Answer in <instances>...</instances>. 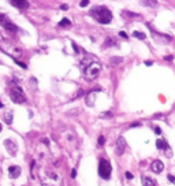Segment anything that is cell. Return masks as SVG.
<instances>
[{"label":"cell","instance_id":"obj_1","mask_svg":"<svg viewBox=\"0 0 175 186\" xmlns=\"http://www.w3.org/2000/svg\"><path fill=\"white\" fill-rule=\"evenodd\" d=\"M40 181L43 186H63V175L56 170H41Z\"/></svg>","mask_w":175,"mask_h":186},{"label":"cell","instance_id":"obj_2","mask_svg":"<svg viewBox=\"0 0 175 186\" xmlns=\"http://www.w3.org/2000/svg\"><path fill=\"white\" fill-rule=\"evenodd\" d=\"M0 49L3 51L4 54H7L8 56L14 57L15 60H18V57L22 56V49L14 41H11V40H8V39L0 40Z\"/></svg>","mask_w":175,"mask_h":186},{"label":"cell","instance_id":"obj_3","mask_svg":"<svg viewBox=\"0 0 175 186\" xmlns=\"http://www.w3.org/2000/svg\"><path fill=\"white\" fill-rule=\"evenodd\" d=\"M90 15L96 19L97 22H100L103 25H107L112 21V14L111 11L108 10L105 6H97V7H93L90 10Z\"/></svg>","mask_w":175,"mask_h":186},{"label":"cell","instance_id":"obj_4","mask_svg":"<svg viewBox=\"0 0 175 186\" xmlns=\"http://www.w3.org/2000/svg\"><path fill=\"white\" fill-rule=\"evenodd\" d=\"M100 71H101V65L99 62L93 60L92 63L84 70V77H85L88 81H93V79H96L97 77H99Z\"/></svg>","mask_w":175,"mask_h":186},{"label":"cell","instance_id":"obj_5","mask_svg":"<svg viewBox=\"0 0 175 186\" xmlns=\"http://www.w3.org/2000/svg\"><path fill=\"white\" fill-rule=\"evenodd\" d=\"M10 99H11V101H14V103H17V104H22L26 101L25 92L22 90V88L19 85H12L11 92H10Z\"/></svg>","mask_w":175,"mask_h":186},{"label":"cell","instance_id":"obj_6","mask_svg":"<svg viewBox=\"0 0 175 186\" xmlns=\"http://www.w3.org/2000/svg\"><path fill=\"white\" fill-rule=\"evenodd\" d=\"M111 164L110 161L105 160V159H100L99 161V175L103 179H108L111 177Z\"/></svg>","mask_w":175,"mask_h":186},{"label":"cell","instance_id":"obj_7","mask_svg":"<svg viewBox=\"0 0 175 186\" xmlns=\"http://www.w3.org/2000/svg\"><path fill=\"white\" fill-rule=\"evenodd\" d=\"M0 25L3 26L4 29L10 30V32H17V30H18V28H17L12 22H10V19L7 18V15H4V14H0Z\"/></svg>","mask_w":175,"mask_h":186},{"label":"cell","instance_id":"obj_8","mask_svg":"<svg viewBox=\"0 0 175 186\" xmlns=\"http://www.w3.org/2000/svg\"><path fill=\"white\" fill-rule=\"evenodd\" d=\"M126 149V141L123 137H118V140H116V155L118 156H122L123 155V152H125Z\"/></svg>","mask_w":175,"mask_h":186},{"label":"cell","instance_id":"obj_9","mask_svg":"<svg viewBox=\"0 0 175 186\" xmlns=\"http://www.w3.org/2000/svg\"><path fill=\"white\" fill-rule=\"evenodd\" d=\"M4 147L7 148L8 153L11 155V156H15L17 155V144L14 142V141H11V140H4Z\"/></svg>","mask_w":175,"mask_h":186},{"label":"cell","instance_id":"obj_10","mask_svg":"<svg viewBox=\"0 0 175 186\" xmlns=\"http://www.w3.org/2000/svg\"><path fill=\"white\" fill-rule=\"evenodd\" d=\"M96 97H97V90H93L89 92L85 97V103L88 107H94V103H96Z\"/></svg>","mask_w":175,"mask_h":186},{"label":"cell","instance_id":"obj_11","mask_svg":"<svg viewBox=\"0 0 175 186\" xmlns=\"http://www.w3.org/2000/svg\"><path fill=\"white\" fill-rule=\"evenodd\" d=\"M21 171L22 170L19 166H10V168H8V175H10L11 179H15L21 175Z\"/></svg>","mask_w":175,"mask_h":186},{"label":"cell","instance_id":"obj_12","mask_svg":"<svg viewBox=\"0 0 175 186\" xmlns=\"http://www.w3.org/2000/svg\"><path fill=\"white\" fill-rule=\"evenodd\" d=\"M150 168H152V171L153 172L160 174V172L164 170V164H163V161L161 160H153V163L150 164Z\"/></svg>","mask_w":175,"mask_h":186},{"label":"cell","instance_id":"obj_13","mask_svg":"<svg viewBox=\"0 0 175 186\" xmlns=\"http://www.w3.org/2000/svg\"><path fill=\"white\" fill-rule=\"evenodd\" d=\"M10 4H11V6H14V7H17V8H26V7H29V1H26V0H11Z\"/></svg>","mask_w":175,"mask_h":186},{"label":"cell","instance_id":"obj_14","mask_svg":"<svg viewBox=\"0 0 175 186\" xmlns=\"http://www.w3.org/2000/svg\"><path fill=\"white\" fill-rule=\"evenodd\" d=\"M141 181H142L144 186H156V181H155L152 177H149V175H142Z\"/></svg>","mask_w":175,"mask_h":186},{"label":"cell","instance_id":"obj_15","mask_svg":"<svg viewBox=\"0 0 175 186\" xmlns=\"http://www.w3.org/2000/svg\"><path fill=\"white\" fill-rule=\"evenodd\" d=\"M156 147H157V149H160V150H166L167 148H170L168 147V144H167V141H166L164 138H157Z\"/></svg>","mask_w":175,"mask_h":186},{"label":"cell","instance_id":"obj_16","mask_svg":"<svg viewBox=\"0 0 175 186\" xmlns=\"http://www.w3.org/2000/svg\"><path fill=\"white\" fill-rule=\"evenodd\" d=\"M3 116H4V121H6L7 125H11V123H12V112L11 111H7Z\"/></svg>","mask_w":175,"mask_h":186},{"label":"cell","instance_id":"obj_17","mask_svg":"<svg viewBox=\"0 0 175 186\" xmlns=\"http://www.w3.org/2000/svg\"><path fill=\"white\" fill-rule=\"evenodd\" d=\"M110 62H111V65H121L122 62H123V57L114 56V57H111V59H110Z\"/></svg>","mask_w":175,"mask_h":186},{"label":"cell","instance_id":"obj_18","mask_svg":"<svg viewBox=\"0 0 175 186\" xmlns=\"http://www.w3.org/2000/svg\"><path fill=\"white\" fill-rule=\"evenodd\" d=\"M133 37H137L139 40H145L147 36H145V33H141V32H133Z\"/></svg>","mask_w":175,"mask_h":186},{"label":"cell","instance_id":"obj_19","mask_svg":"<svg viewBox=\"0 0 175 186\" xmlns=\"http://www.w3.org/2000/svg\"><path fill=\"white\" fill-rule=\"evenodd\" d=\"M112 116H114V115H112V112H110V111L101 112V114H100V118H101V119H111Z\"/></svg>","mask_w":175,"mask_h":186},{"label":"cell","instance_id":"obj_20","mask_svg":"<svg viewBox=\"0 0 175 186\" xmlns=\"http://www.w3.org/2000/svg\"><path fill=\"white\" fill-rule=\"evenodd\" d=\"M59 26H71V21H70V19H67V18L62 19V21L59 22Z\"/></svg>","mask_w":175,"mask_h":186},{"label":"cell","instance_id":"obj_21","mask_svg":"<svg viewBox=\"0 0 175 186\" xmlns=\"http://www.w3.org/2000/svg\"><path fill=\"white\" fill-rule=\"evenodd\" d=\"M144 6H150V7H157V1H142Z\"/></svg>","mask_w":175,"mask_h":186},{"label":"cell","instance_id":"obj_22","mask_svg":"<svg viewBox=\"0 0 175 186\" xmlns=\"http://www.w3.org/2000/svg\"><path fill=\"white\" fill-rule=\"evenodd\" d=\"M166 156H167V158H171V156H172L171 148H167V149H166Z\"/></svg>","mask_w":175,"mask_h":186},{"label":"cell","instance_id":"obj_23","mask_svg":"<svg viewBox=\"0 0 175 186\" xmlns=\"http://www.w3.org/2000/svg\"><path fill=\"white\" fill-rule=\"evenodd\" d=\"M105 144V138H104V136H100L99 137V145H104Z\"/></svg>","mask_w":175,"mask_h":186},{"label":"cell","instance_id":"obj_24","mask_svg":"<svg viewBox=\"0 0 175 186\" xmlns=\"http://www.w3.org/2000/svg\"><path fill=\"white\" fill-rule=\"evenodd\" d=\"M89 4V0H82L81 3H79V7H85V6H88Z\"/></svg>","mask_w":175,"mask_h":186},{"label":"cell","instance_id":"obj_25","mask_svg":"<svg viewBox=\"0 0 175 186\" xmlns=\"http://www.w3.org/2000/svg\"><path fill=\"white\" fill-rule=\"evenodd\" d=\"M71 45H73V48H74V52H75V54H78V52H79V48L77 46V44H75V43H71Z\"/></svg>","mask_w":175,"mask_h":186},{"label":"cell","instance_id":"obj_26","mask_svg":"<svg viewBox=\"0 0 175 186\" xmlns=\"http://www.w3.org/2000/svg\"><path fill=\"white\" fill-rule=\"evenodd\" d=\"M15 63H17V65H18V66H21L22 68H26V65H25V63H22V62H19V60H15Z\"/></svg>","mask_w":175,"mask_h":186},{"label":"cell","instance_id":"obj_27","mask_svg":"<svg viewBox=\"0 0 175 186\" xmlns=\"http://www.w3.org/2000/svg\"><path fill=\"white\" fill-rule=\"evenodd\" d=\"M82 94H84V90H82V89H79V90H78V93H77V96H75V99H79V97L82 96Z\"/></svg>","mask_w":175,"mask_h":186},{"label":"cell","instance_id":"obj_28","mask_svg":"<svg viewBox=\"0 0 175 186\" xmlns=\"http://www.w3.org/2000/svg\"><path fill=\"white\" fill-rule=\"evenodd\" d=\"M30 84L34 85V86H37V79L36 78H30Z\"/></svg>","mask_w":175,"mask_h":186},{"label":"cell","instance_id":"obj_29","mask_svg":"<svg viewBox=\"0 0 175 186\" xmlns=\"http://www.w3.org/2000/svg\"><path fill=\"white\" fill-rule=\"evenodd\" d=\"M75 177H77V170L73 168V170H71V178H75Z\"/></svg>","mask_w":175,"mask_h":186},{"label":"cell","instance_id":"obj_30","mask_svg":"<svg viewBox=\"0 0 175 186\" xmlns=\"http://www.w3.org/2000/svg\"><path fill=\"white\" fill-rule=\"evenodd\" d=\"M60 10H63V11H65V10H68V4H62V6H60Z\"/></svg>","mask_w":175,"mask_h":186},{"label":"cell","instance_id":"obj_31","mask_svg":"<svg viewBox=\"0 0 175 186\" xmlns=\"http://www.w3.org/2000/svg\"><path fill=\"white\" fill-rule=\"evenodd\" d=\"M164 59H166V60H172L174 56H172V55H167V56H164Z\"/></svg>","mask_w":175,"mask_h":186},{"label":"cell","instance_id":"obj_32","mask_svg":"<svg viewBox=\"0 0 175 186\" xmlns=\"http://www.w3.org/2000/svg\"><path fill=\"white\" fill-rule=\"evenodd\" d=\"M126 178H127V179H133V174H131V172H126Z\"/></svg>","mask_w":175,"mask_h":186},{"label":"cell","instance_id":"obj_33","mask_svg":"<svg viewBox=\"0 0 175 186\" xmlns=\"http://www.w3.org/2000/svg\"><path fill=\"white\" fill-rule=\"evenodd\" d=\"M167 178H168V181H171V182H175V177H174V175H168Z\"/></svg>","mask_w":175,"mask_h":186},{"label":"cell","instance_id":"obj_34","mask_svg":"<svg viewBox=\"0 0 175 186\" xmlns=\"http://www.w3.org/2000/svg\"><path fill=\"white\" fill-rule=\"evenodd\" d=\"M119 36L123 37V39H127V34H126L125 32H121V33H119Z\"/></svg>","mask_w":175,"mask_h":186},{"label":"cell","instance_id":"obj_35","mask_svg":"<svg viewBox=\"0 0 175 186\" xmlns=\"http://www.w3.org/2000/svg\"><path fill=\"white\" fill-rule=\"evenodd\" d=\"M155 133H156V134H161L160 127H155Z\"/></svg>","mask_w":175,"mask_h":186},{"label":"cell","instance_id":"obj_36","mask_svg":"<svg viewBox=\"0 0 175 186\" xmlns=\"http://www.w3.org/2000/svg\"><path fill=\"white\" fill-rule=\"evenodd\" d=\"M43 144H45V145H49V140H48V138H43Z\"/></svg>","mask_w":175,"mask_h":186},{"label":"cell","instance_id":"obj_37","mask_svg":"<svg viewBox=\"0 0 175 186\" xmlns=\"http://www.w3.org/2000/svg\"><path fill=\"white\" fill-rule=\"evenodd\" d=\"M145 65H147V66H152V65H153V62H152V60H147V62H145Z\"/></svg>","mask_w":175,"mask_h":186},{"label":"cell","instance_id":"obj_38","mask_svg":"<svg viewBox=\"0 0 175 186\" xmlns=\"http://www.w3.org/2000/svg\"><path fill=\"white\" fill-rule=\"evenodd\" d=\"M34 166H36V161L33 160L32 163H30V168H32V171H33V167H34Z\"/></svg>","mask_w":175,"mask_h":186},{"label":"cell","instance_id":"obj_39","mask_svg":"<svg viewBox=\"0 0 175 186\" xmlns=\"http://www.w3.org/2000/svg\"><path fill=\"white\" fill-rule=\"evenodd\" d=\"M138 126H141V125H139V123H133L130 127H138Z\"/></svg>","mask_w":175,"mask_h":186},{"label":"cell","instance_id":"obj_40","mask_svg":"<svg viewBox=\"0 0 175 186\" xmlns=\"http://www.w3.org/2000/svg\"><path fill=\"white\" fill-rule=\"evenodd\" d=\"M4 105H3V103H1V100H0V108H3Z\"/></svg>","mask_w":175,"mask_h":186},{"label":"cell","instance_id":"obj_41","mask_svg":"<svg viewBox=\"0 0 175 186\" xmlns=\"http://www.w3.org/2000/svg\"><path fill=\"white\" fill-rule=\"evenodd\" d=\"M0 132H1V125H0Z\"/></svg>","mask_w":175,"mask_h":186}]
</instances>
